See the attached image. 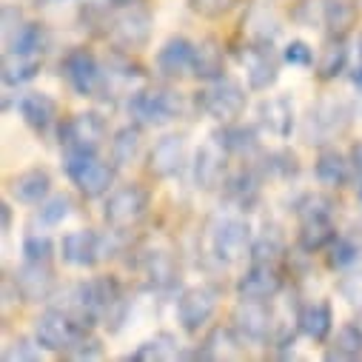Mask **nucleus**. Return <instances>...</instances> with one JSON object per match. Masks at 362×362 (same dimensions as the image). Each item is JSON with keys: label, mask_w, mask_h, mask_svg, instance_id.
Returning a JSON list of instances; mask_svg holds the SVG:
<instances>
[{"label": "nucleus", "mask_w": 362, "mask_h": 362, "mask_svg": "<svg viewBox=\"0 0 362 362\" xmlns=\"http://www.w3.org/2000/svg\"><path fill=\"white\" fill-rule=\"evenodd\" d=\"M351 120H354L351 103H345L342 98H322L314 106H308L303 117V140L308 146H325L334 137L345 134Z\"/></svg>", "instance_id": "f257e3e1"}, {"label": "nucleus", "mask_w": 362, "mask_h": 362, "mask_svg": "<svg viewBox=\"0 0 362 362\" xmlns=\"http://www.w3.org/2000/svg\"><path fill=\"white\" fill-rule=\"evenodd\" d=\"M183 112V98L174 88H137L129 95V115L140 126H165Z\"/></svg>", "instance_id": "f03ea898"}, {"label": "nucleus", "mask_w": 362, "mask_h": 362, "mask_svg": "<svg viewBox=\"0 0 362 362\" xmlns=\"http://www.w3.org/2000/svg\"><path fill=\"white\" fill-rule=\"evenodd\" d=\"M63 168H66L69 180L77 186V192L86 197H103V194H109V189L115 183V165L103 163L98 154L63 151Z\"/></svg>", "instance_id": "7ed1b4c3"}, {"label": "nucleus", "mask_w": 362, "mask_h": 362, "mask_svg": "<svg viewBox=\"0 0 362 362\" xmlns=\"http://www.w3.org/2000/svg\"><path fill=\"white\" fill-rule=\"evenodd\" d=\"M245 103H248L245 88L226 74L211 80L203 92H197V109L217 123H234L245 112Z\"/></svg>", "instance_id": "20e7f679"}, {"label": "nucleus", "mask_w": 362, "mask_h": 362, "mask_svg": "<svg viewBox=\"0 0 362 362\" xmlns=\"http://www.w3.org/2000/svg\"><path fill=\"white\" fill-rule=\"evenodd\" d=\"M35 337L46 351L71 354L74 345L86 337V328L63 308H49L35 320Z\"/></svg>", "instance_id": "39448f33"}, {"label": "nucleus", "mask_w": 362, "mask_h": 362, "mask_svg": "<svg viewBox=\"0 0 362 362\" xmlns=\"http://www.w3.org/2000/svg\"><path fill=\"white\" fill-rule=\"evenodd\" d=\"M146 211H148V192L140 183H129L109 194V200L103 206V220L115 231H126V228L137 226L146 217Z\"/></svg>", "instance_id": "423d86ee"}, {"label": "nucleus", "mask_w": 362, "mask_h": 362, "mask_svg": "<svg viewBox=\"0 0 362 362\" xmlns=\"http://www.w3.org/2000/svg\"><path fill=\"white\" fill-rule=\"evenodd\" d=\"M106 140V120L98 112H80L71 115L60 126V143L63 151H86V154H98Z\"/></svg>", "instance_id": "0eeeda50"}, {"label": "nucleus", "mask_w": 362, "mask_h": 362, "mask_svg": "<svg viewBox=\"0 0 362 362\" xmlns=\"http://www.w3.org/2000/svg\"><path fill=\"white\" fill-rule=\"evenodd\" d=\"M251 245H254L251 226L243 217H226L211 228V251L226 265L245 259L251 254Z\"/></svg>", "instance_id": "6e6552de"}, {"label": "nucleus", "mask_w": 362, "mask_h": 362, "mask_svg": "<svg viewBox=\"0 0 362 362\" xmlns=\"http://www.w3.org/2000/svg\"><path fill=\"white\" fill-rule=\"evenodd\" d=\"M245 77H248V88L251 92H268L271 86L280 77V57L271 43L262 40H251L243 52H240Z\"/></svg>", "instance_id": "1a4fd4ad"}, {"label": "nucleus", "mask_w": 362, "mask_h": 362, "mask_svg": "<svg viewBox=\"0 0 362 362\" xmlns=\"http://www.w3.org/2000/svg\"><path fill=\"white\" fill-rule=\"evenodd\" d=\"M63 77L80 98H98L103 92V69L88 49H71L63 60Z\"/></svg>", "instance_id": "9d476101"}, {"label": "nucleus", "mask_w": 362, "mask_h": 362, "mask_svg": "<svg viewBox=\"0 0 362 362\" xmlns=\"http://www.w3.org/2000/svg\"><path fill=\"white\" fill-rule=\"evenodd\" d=\"M231 325L248 345H265L274 334V317L265 300H240L231 314Z\"/></svg>", "instance_id": "9b49d317"}, {"label": "nucleus", "mask_w": 362, "mask_h": 362, "mask_svg": "<svg viewBox=\"0 0 362 362\" xmlns=\"http://www.w3.org/2000/svg\"><path fill=\"white\" fill-rule=\"evenodd\" d=\"M217 303H220V291L211 288V286H192L180 294L177 300V322L183 331L194 334L200 331L217 311Z\"/></svg>", "instance_id": "f8f14e48"}, {"label": "nucleus", "mask_w": 362, "mask_h": 362, "mask_svg": "<svg viewBox=\"0 0 362 362\" xmlns=\"http://www.w3.org/2000/svg\"><path fill=\"white\" fill-rule=\"evenodd\" d=\"M151 29H154V18H151L148 9L137 6V4L134 6H123V12L112 23V40L123 52H137V49L148 46Z\"/></svg>", "instance_id": "ddd939ff"}, {"label": "nucleus", "mask_w": 362, "mask_h": 362, "mask_svg": "<svg viewBox=\"0 0 362 362\" xmlns=\"http://www.w3.org/2000/svg\"><path fill=\"white\" fill-rule=\"evenodd\" d=\"M60 257L74 268H95L106 257V237H100L95 228L69 231L60 240Z\"/></svg>", "instance_id": "4468645a"}, {"label": "nucleus", "mask_w": 362, "mask_h": 362, "mask_svg": "<svg viewBox=\"0 0 362 362\" xmlns=\"http://www.w3.org/2000/svg\"><path fill=\"white\" fill-rule=\"evenodd\" d=\"M12 283L26 303H49L57 288L49 262H29V259L15 271Z\"/></svg>", "instance_id": "2eb2a0df"}, {"label": "nucleus", "mask_w": 362, "mask_h": 362, "mask_svg": "<svg viewBox=\"0 0 362 362\" xmlns=\"http://www.w3.org/2000/svg\"><path fill=\"white\" fill-rule=\"evenodd\" d=\"M194 46L189 37L177 35V37H168L160 49H157V71L165 77V80H180L194 71Z\"/></svg>", "instance_id": "dca6fc26"}, {"label": "nucleus", "mask_w": 362, "mask_h": 362, "mask_svg": "<svg viewBox=\"0 0 362 362\" xmlns=\"http://www.w3.org/2000/svg\"><path fill=\"white\" fill-rule=\"evenodd\" d=\"M283 291V277L274 262H254L237 280V294L243 300H274Z\"/></svg>", "instance_id": "f3484780"}, {"label": "nucleus", "mask_w": 362, "mask_h": 362, "mask_svg": "<svg viewBox=\"0 0 362 362\" xmlns=\"http://www.w3.org/2000/svg\"><path fill=\"white\" fill-rule=\"evenodd\" d=\"M186 154H189V146H186V137L183 134H165L154 143L151 154H148V171L160 180L165 177H174L183 171L186 165Z\"/></svg>", "instance_id": "a211bd4d"}, {"label": "nucleus", "mask_w": 362, "mask_h": 362, "mask_svg": "<svg viewBox=\"0 0 362 362\" xmlns=\"http://www.w3.org/2000/svg\"><path fill=\"white\" fill-rule=\"evenodd\" d=\"M226 148L220 146L217 137H211L194 157V183L203 192H214L223 189L226 183Z\"/></svg>", "instance_id": "6ab92c4d"}, {"label": "nucleus", "mask_w": 362, "mask_h": 362, "mask_svg": "<svg viewBox=\"0 0 362 362\" xmlns=\"http://www.w3.org/2000/svg\"><path fill=\"white\" fill-rule=\"evenodd\" d=\"M259 115V126L268 129L274 137L286 140L291 137V132L297 129V117H294V100L288 95H277V98H265L257 106Z\"/></svg>", "instance_id": "aec40b11"}, {"label": "nucleus", "mask_w": 362, "mask_h": 362, "mask_svg": "<svg viewBox=\"0 0 362 362\" xmlns=\"http://www.w3.org/2000/svg\"><path fill=\"white\" fill-rule=\"evenodd\" d=\"M18 112H21L23 123L32 132H37V134L49 132L54 126V120H57V103L46 92H26V95H21Z\"/></svg>", "instance_id": "412c9836"}, {"label": "nucleus", "mask_w": 362, "mask_h": 362, "mask_svg": "<svg viewBox=\"0 0 362 362\" xmlns=\"http://www.w3.org/2000/svg\"><path fill=\"white\" fill-rule=\"evenodd\" d=\"M9 192L23 206H40L52 192V174L46 168H26L18 177H12Z\"/></svg>", "instance_id": "4be33fe9"}, {"label": "nucleus", "mask_w": 362, "mask_h": 362, "mask_svg": "<svg viewBox=\"0 0 362 362\" xmlns=\"http://www.w3.org/2000/svg\"><path fill=\"white\" fill-rule=\"evenodd\" d=\"M351 168H354V163H348L345 154H339L337 148H322L314 163L317 183L325 189H342L351 180Z\"/></svg>", "instance_id": "5701e85b"}, {"label": "nucleus", "mask_w": 362, "mask_h": 362, "mask_svg": "<svg viewBox=\"0 0 362 362\" xmlns=\"http://www.w3.org/2000/svg\"><path fill=\"white\" fill-rule=\"evenodd\" d=\"M297 325L300 331L314 339V342H325L331 328H334V311H331V303L320 300V303H308L300 308V317H297Z\"/></svg>", "instance_id": "b1692460"}, {"label": "nucleus", "mask_w": 362, "mask_h": 362, "mask_svg": "<svg viewBox=\"0 0 362 362\" xmlns=\"http://www.w3.org/2000/svg\"><path fill=\"white\" fill-rule=\"evenodd\" d=\"M243 351H245V342L231 325V328H214L206 337L203 348L194 351V356H203V359H237V356H243Z\"/></svg>", "instance_id": "393cba45"}, {"label": "nucleus", "mask_w": 362, "mask_h": 362, "mask_svg": "<svg viewBox=\"0 0 362 362\" xmlns=\"http://www.w3.org/2000/svg\"><path fill=\"white\" fill-rule=\"evenodd\" d=\"M223 71H226V54H223V46H220L214 37L200 40V43L194 46V71H192V74H194L197 80L211 83V80L223 77Z\"/></svg>", "instance_id": "a878e982"}, {"label": "nucleus", "mask_w": 362, "mask_h": 362, "mask_svg": "<svg viewBox=\"0 0 362 362\" xmlns=\"http://www.w3.org/2000/svg\"><path fill=\"white\" fill-rule=\"evenodd\" d=\"M211 137L220 140V146L228 151V154H237V157H251L259 151V140H257V132L251 126H240V123H223L220 132H214Z\"/></svg>", "instance_id": "bb28decb"}, {"label": "nucleus", "mask_w": 362, "mask_h": 362, "mask_svg": "<svg viewBox=\"0 0 362 362\" xmlns=\"http://www.w3.org/2000/svg\"><path fill=\"white\" fill-rule=\"evenodd\" d=\"M348 63V46H345V35H331L317 57V77L320 80H334L345 71Z\"/></svg>", "instance_id": "cd10ccee"}, {"label": "nucleus", "mask_w": 362, "mask_h": 362, "mask_svg": "<svg viewBox=\"0 0 362 362\" xmlns=\"http://www.w3.org/2000/svg\"><path fill=\"white\" fill-rule=\"evenodd\" d=\"M337 240V228H334V220L331 217H311V220H300V248L314 254V251H322L328 248L331 243Z\"/></svg>", "instance_id": "c85d7f7f"}, {"label": "nucleus", "mask_w": 362, "mask_h": 362, "mask_svg": "<svg viewBox=\"0 0 362 362\" xmlns=\"http://www.w3.org/2000/svg\"><path fill=\"white\" fill-rule=\"evenodd\" d=\"M223 189H226V194H228L237 206L251 209V206L257 203V197H259V174H257L254 168H240L237 174L226 177Z\"/></svg>", "instance_id": "c756f323"}, {"label": "nucleus", "mask_w": 362, "mask_h": 362, "mask_svg": "<svg viewBox=\"0 0 362 362\" xmlns=\"http://www.w3.org/2000/svg\"><path fill=\"white\" fill-rule=\"evenodd\" d=\"M177 356H192V354L180 348V342H177L171 334H157V337L146 339L143 345H137V351L129 354L126 359H134V362H154V359H177Z\"/></svg>", "instance_id": "7c9ffc66"}, {"label": "nucleus", "mask_w": 362, "mask_h": 362, "mask_svg": "<svg viewBox=\"0 0 362 362\" xmlns=\"http://www.w3.org/2000/svg\"><path fill=\"white\" fill-rule=\"evenodd\" d=\"M143 271L154 288H171L177 283V265L168 251H146L143 254Z\"/></svg>", "instance_id": "2f4dec72"}, {"label": "nucleus", "mask_w": 362, "mask_h": 362, "mask_svg": "<svg viewBox=\"0 0 362 362\" xmlns=\"http://www.w3.org/2000/svg\"><path fill=\"white\" fill-rule=\"evenodd\" d=\"M46 43V32L40 23L23 21L9 37H6V54H40Z\"/></svg>", "instance_id": "473e14b6"}, {"label": "nucleus", "mask_w": 362, "mask_h": 362, "mask_svg": "<svg viewBox=\"0 0 362 362\" xmlns=\"http://www.w3.org/2000/svg\"><path fill=\"white\" fill-rule=\"evenodd\" d=\"M37 71H40V54H6L4 60V83L9 88L29 83Z\"/></svg>", "instance_id": "72a5a7b5"}, {"label": "nucleus", "mask_w": 362, "mask_h": 362, "mask_svg": "<svg viewBox=\"0 0 362 362\" xmlns=\"http://www.w3.org/2000/svg\"><path fill=\"white\" fill-rule=\"evenodd\" d=\"M140 146H143L140 129L137 126H123L115 134V140H112V163L120 165V168L129 165V163H134L137 154H140Z\"/></svg>", "instance_id": "f704fd0d"}, {"label": "nucleus", "mask_w": 362, "mask_h": 362, "mask_svg": "<svg viewBox=\"0 0 362 362\" xmlns=\"http://www.w3.org/2000/svg\"><path fill=\"white\" fill-rule=\"evenodd\" d=\"M356 15H359V9H356L354 0H328L325 4V26L322 29H328L331 35H345L356 23Z\"/></svg>", "instance_id": "c9c22d12"}, {"label": "nucleus", "mask_w": 362, "mask_h": 362, "mask_svg": "<svg viewBox=\"0 0 362 362\" xmlns=\"http://www.w3.org/2000/svg\"><path fill=\"white\" fill-rule=\"evenodd\" d=\"M362 356V325L345 322L337 331L334 351H328V359H359Z\"/></svg>", "instance_id": "e433bc0d"}, {"label": "nucleus", "mask_w": 362, "mask_h": 362, "mask_svg": "<svg viewBox=\"0 0 362 362\" xmlns=\"http://www.w3.org/2000/svg\"><path fill=\"white\" fill-rule=\"evenodd\" d=\"M245 26H248L251 40H262V43H274V37L280 35V21L265 6H251L248 18H245Z\"/></svg>", "instance_id": "4c0bfd02"}, {"label": "nucleus", "mask_w": 362, "mask_h": 362, "mask_svg": "<svg viewBox=\"0 0 362 362\" xmlns=\"http://www.w3.org/2000/svg\"><path fill=\"white\" fill-rule=\"evenodd\" d=\"M283 251H286V240H283V234H280L274 226H271V228H265V231L254 240V245H251V259H254V262H277Z\"/></svg>", "instance_id": "58836bf2"}, {"label": "nucleus", "mask_w": 362, "mask_h": 362, "mask_svg": "<svg viewBox=\"0 0 362 362\" xmlns=\"http://www.w3.org/2000/svg\"><path fill=\"white\" fill-rule=\"evenodd\" d=\"M359 257H362V254H359V245H356L354 240H348V237H337V240L328 245V268H334V271L354 265Z\"/></svg>", "instance_id": "ea45409f"}, {"label": "nucleus", "mask_w": 362, "mask_h": 362, "mask_svg": "<svg viewBox=\"0 0 362 362\" xmlns=\"http://www.w3.org/2000/svg\"><path fill=\"white\" fill-rule=\"evenodd\" d=\"M325 4H328V0H300V4L294 6V12H291V18L300 26L322 29L325 26Z\"/></svg>", "instance_id": "a19ab883"}, {"label": "nucleus", "mask_w": 362, "mask_h": 362, "mask_svg": "<svg viewBox=\"0 0 362 362\" xmlns=\"http://www.w3.org/2000/svg\"><path fill=\"white\" fill-rule=\"evenodd\" d=\"M69 214H71V200L66 194L46 197L40 203V211H37V217H40L43 226H60L63 220H69Z\"/></svg>", "instance_id": "79ce46f5"}, {"label": "nucleus", "mask_w": 362, "mask_h": 362, "mask_svg": "<svg viewBox=\"0 0 362 362\" xmlns=\"http://www.w3.org/2000/svg\"><path fill=\"white\" fill-rule=\"evenodd\" d=\"M265 163H268V165H265L268 174H274V177H280V180H291V177L300 174V160H297V154L288 151V148H283V151H271Z\"/></svg>", "instance_id": "37998d69"}, {"label": "nucleus", "mask_w": 362, "mask_h": 362, "mask_svg": "<svg viewBox=\"0 0 362 362\" xmlns=\"http://www.w3.org/2000/svg\"><path fill=\"white\" fill-rule=\"evenodd\" d=\"M54 254V243L46 234H29L23 240V259L29 262H49Z\"/></svg>", "instance_id": "c03bdc74"}, {"label": "nucleus", "mask_w": 362, "mask_h": 362, "mask_svg": "<svg viewBox=\"0 0 362 362\" xmlns=\"http://www.w3.org/2000/svg\"><path fill=\"white\" fill-rule=\"evenodd\" d=\"M300 220H311V217H331L334 214V203L322 194H305L303 203L297 206Z\"/></svg>", "instance_id": "a18cd8bd"}, {"label": "nucleus", "mask_w": 362, "mask_h": 362, "mask_svg": "<svg viewBox=\"0 0 362 362\" xmlns=\"http://www.w3.org/2000/svg\"><path fill=\"white\" fill-rule=\"evenodd\" d=\"M339 297L351 305V308H359L362 311V271H351V274H345L337 286Z\"/></svg>", "instance_id": "49530a36"}, {"label": "nucleus", "mask_w": 362, "mask_h": 362, "mask_svg": "<svg viewBox=\"0 0 362 362\" xmlns=\"http://www.w3.org/2000/svg\"><path fill=\"white\" fill-rule=\"evenodd\" d=\"M283 60L288 66H297V69H308L314 63V52L305 40H291L286 49H283Z\"/></svg>", "instance_id": "de8ad7c7"}, {"label": "nucleus", "mask_w": 362, "mask_h": 362, "mask_svg": "<svg viewBox=\"0 0 362 362\" xmlns=\"http://www.w3.org/2000/svg\"><path fill=\"white\" fill-rule=\"evenodd\" d=\"M234 4H237V0H189V6H192L197 15H203V18H220V15H226Z\"/></svg>", "instance_id": "09e8293b"}, {"label": "nucleus", "mask_w": 362, "mask_h": 362, "mask_svg": "<svg viewBox=\"0 0 362 362\" xmlns=\"http://www.w3.org/2000/svg\"><path fill=\"white\" fill-rule=\"evenodd\" d=\"M43 345L35 339H18L15 342V351H6V359H40L43 356Z\"/></svg>", "instance_id": "8fccbe9b"}, {"label": "nucleus", "mask_w": 362, "mask_h": 362, "mask_svg": "<svg viewBox=\"0 0 362 362\" xmlns=\"http://www.w3.org/2000/svg\"><path fill=\"white\" fill-rule=\"evenodd\" d=\"M71 359H100L103 356V348H100V342L95 339V337H83L77 345H74V351L69 354Z\"/></svg>", "instance_id": "3c124183"}, {"label": "nucleus", "mask_w": 362, "mask_h": 362, "mask_svg": "<svg viewBox=\"0 0 362 362\" xmlns=\"http://www.w3.org/2000/svg\"><path fill=\"white\" fill-rule=\"evenodd\" d=\"M23 23V15H21V9L18 6H12V4H6L4 6V40L18 29Z\"/></svg>", "instance_id": "603ef678"}, {"label": "nucleus", "mask_w": 362, "mask_h": 362, "mask_svg": "<svg viewBox=\"0 0 362 362\" xmlns=\"http://www.w3.org/2000/svg\"><path fill=\"white\" fill-rule=\"evenodd\" d=\"M351 163H354V177H356V194L362 197V140L351 148Z\"/></svg>", "instance_id": "864d4df0"}, {"label": "nucleus", "mask_w": 362, "mask_h": 362, "mask_svg": "<svg viewBox=\"0 0 362 362\" xmlns=\"http://www.w3.org/2000/svg\"><path fill=\"white\" fill-rule=\"evenodd\" d=\"M0 214H4V234H6L12 228V209H9V203L0 206Z\"/></svg>", "instance_id": "5fc2aeb1"}, {"label": "nucleus", "mask_w": 362, "mask_h": 362, "mask_svg": "<svg viewBox=\"0 0 362 362\" xmlns=\"http://www.w3.org/2000/svg\"><path fill=\"white\" fill-rule=\"evenodd\" d=\"M356 66H362V32L356 35Z\"/></svg>", "instance_id": "6e6d98bb"}, {"label": "nucleus", "mask_w": 362, "mask_h": 362, "mask_svg": "<svg viewBox=\"0 0 362 362\" xmlns=\"http://www.w3.org/2000/svg\"><path fill=\"white\" fill-rule=\"evenodd\" d=\"M112 4H115V6H134L137 0H112Z\"/></svg>", "instance_id": "4d7b16f0"}, {"label": "nucleus", "mask_w": 362, "mask_h": 362, "mask_svg": "<svg viewBox=\"0 0 362 362\" xmlns=\"http://www.w3.org/2000/svg\"><path fill=\"white\" fill-rule=\"evenodd\" d=\"M37 4H40V0H37Z\"/></svg>", "instance_id": "13d9d810"}]
</instances>
